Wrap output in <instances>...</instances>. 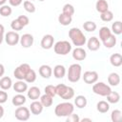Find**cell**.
<instances>
[{
    "instance_id": "obj_51",
    "label": "cell",
    "mask_w": 122,
    "mask_h": 122,
    "mask_svg": "<svg viewBox=\"0 0 122 122\" xmlns=\"http://www.w3.org/2000/svg\"><path fill=\"white\" fill-rule=\"evenodd\" d=\"M3 39H4V36L0 34V44H2V42H3Z\"/></svg>"
},
{
    "instance_id": "obj_18",
    "label": "cell",
    "mask_w": 122,
    "mask_h": 122,
    "mask_svg": "<svg viewBox=\"0 0 122 122\" xmlns=\"http://www.w3.org/2000/svg\"><path fill=\"white\" fill-rule=\"evenodd\" d=\"M41 96V92L38 87H30L28 90V97L31 100H37Z\"/></svg>"
},
{
    "instance_id": "obj_49",
    "label": "cell",
    "mask_w": 122,
    "mask_h": 122,
    "mask_svg": "<svg viewBox=\"0 0 122 122\" xmlns=\"http://www.w3.org/2000/svg\"><path fill=\"white\" fill-rule=\"evenodd\" d=\"M80 121H82V122H85V121L92 122V118H83V119H80Z\"/></svg>"
},
{
    "instance_id": "obj_39",
    "label": "cell",
    "mask_w": 122,
    "mask_h": 122,
    "mask_svg": "<svg viewBox=\"0 0 122 122\" xmlns=\"http://www.w3.org/2000/svg\"><path fill=\"white\" fill-rule=\"evenodd\" d=\"M62 13H65L67 15L72 16L73 13H74V8H73V6L71 4H66V5H64Z\"/></svg>"
},
{
    "instance_id": "obj_3",
    "label": "cell",
    "mask_w": 122,
    "mask_h": 122,
    "mask_svg": "<svg viewBox=\"0 0 122 122\" xmlns=\"http://www.w3.org/2000/svg\"><path fill=\"white\" fill-rule=\"evenodd\" d=\"M81 72H82V67L81 65L75 63L71 64L69 67L68 71V80L72 83H76L81 78Z\"/></svg>"
},
{
    "instance_id": "obj_27",
    "label": "cell",
    "mask_w": 122,
    "mask_h": 122,
    "mask_svg": "<svg viewBox=\"0 0 122 122\" xmlns=\"http://www.w3.org/2000/svg\"><path fill=\"white\" fill-rule=\"evenodd\" d=\"M71 21H72V17L65 13H60L58 16V22L62 26H69L71 23Z\"/></svg>"
},
{
    "instance_id": "obj_4",
    "label": "cell",
    "mask_w": 122,
    "mask_h": 122,
    "mask_svg": "<svg viewBox=\"0 0 122 122\" xmlns=\"http://www.w3.org/2000/svg\"><path fill=\"white\" fill-rule=\"evenodd\" d=\"M55 91H56V94L65 100L71 99L74 96V90L71 87L66 86L64 84H58L55 87Z\"/></svg>"
},
{
    "instance_id": "obj_48",
    "label": "cell",
    "mask_w": 122,
    "mask_h": 122,
    "mask_svg": "<svg viewBox=\"0 0 122 122\" xmlns=\"http://www.w3.org/2000/svg\"><path fill=\"white\" fill-rule=\"evenodd\" d=\"M4 31H5V28H4V26L2 24H0V34L3 35L4 34Z\"/></svg>"
},
{
    "instance_id": "obj_37",
    "label": "cell",
    "mask_w": 122,
    "mask_h": 122,
    "mask_svg": "<svg viewBox=\"0 0 122 122\" xmlns=\"http://www.w3.org/2000/svg\"><path fill=\"white\" fill-rule=\"evenodd\" d=\"M122 118V112L119 110H113L111 114V119L112 122H119Z\"/></svg>"
},
{
    "instance_id": "obj_40",
    "label": "cell",
    "mask_w": 122,
    "mask_h": 122,
    "mask_svg": "<svg viewBox=\"0 0 122 122\" xmlns=\"http://www.w3.org/2000/svg\"><path fill=\"white\" fill-rule=\"evenodd\" d=\"M10 28H11L13 30H21L24 28V26H23L17 19H14V20H12L11 23H10Z\"/></svg>"
},
{
    "instance_id": "obj_21",
    "label": "cell",
    "mask_w": 122,
    "mask_h": 122,
    "mask_svg": "<svg viewBox=\"0 0 122 122\" xmlns=\"http://www.w3.org/2000/svg\"><path fill=\"white\" fill-rule=\"evenodd\" d=\"M110 62L113 67H120L122 65V55L120 53H113L110 57Z\"/></svg>"
},
{
    "instance_id": "obj_52",
    "label": "cell",
    "mask_w": 122,
    "mask_h": 122,
    "mask_svg": "<svg viewBox=\"0 0 122 122\" xmlns=\"http://www.w3.org/2000/svg\"><path fill=\"white\" fill-rule=\"evenodd\" d=\"M38 1H44V0H38Z\"/></svg>"
},
{
    "instance_id": "obj_1",
    "label": "cell",
    "mask_w": 122,
    "mask_h": 122,
    "mask_svg": "<svg viewBox=\"0 0 122 122\" xmlns=\"http://www.w3.org/2000/svg\"><path fill=\"white\" fill-rule=\"evenodd\" d=\"M69 37L71 38L72 44L77 47L84 46L87 42V38H86L85 34L78 28H71L69 30Z\"/></svg>"
},
{
    "instance_id": "obj_32",
    "label": "cell",
    "mask_w": 122,
    "mask_h": 122,
    "mask_svg": "<svg viewBox=\"0 0 122 122\" xmlns=\"http://www.w3.org/2000/svg\"><path fill=\"white\" fill-rule=\"evenodd\" d=\"M112 31L113 34L119 35L122 33V22L121 21H115L112 25Z\"/></svg>"
},
{
    "instance_id": "obj_43",
    "label": "cell",
    "mask_w": 122,
    "mask_h": 122,
    "mask_svg": "<svg viewBox=\"0 0 122 122\" xmlns=\"http://www.w3.org/2000/svg\"><path fill=\"white\" fill-rule=\"evenodd\" d=\"M17 20L25 27V26H27L29 23H30V20H29V17H27L26 15H19L18 16V18H17Z\"/></svg>"
},
{
    "instance_id": "obj_11",
    "label": "cell",
    "mask_w": 122,
    "mask_h": 122,
    "mask_svg": "<svg viewBox=\"0 0 122 122\" xmlns=\"http://www.w3.org/2000/svg\"><path fill=\"white\" fill-rule=\"evenodd\" d=\"M33 41H34V38L33 36L30 34V33H25L23 34L21 37H20V44L23 48H30L32 46L33 44Z\"/></svg>"
},
{
    "instance_id": "obj_15",
    "label": "cell",
    "mask_w": 122,
    "mask_h": 122,
    "mask_svg": "<svg viewBox=\"0 0 122 122\" xmlns=\"http://www.w3.org/2000/svg\"><path fill=\"white\" fill-rule=\"evenodd\" d=\"M12 86H13V90L18 93H23L28 91V84L24 80H18Z\"/></svg>"
},
{
    "instance_id": "obj_17",
    "label": "cell",
    "mask_w": 122,
    "mask_h": 122,
    "mask_svg": "<svg viewBox=\"0 0 122 122\" xmlns=\"http://www.w3.org/2000/svg\"><path fill=\"white\" fill-rule=\"evenodd\" d=\"M39 74L46 79H49L52 74V69L49 65H42L39 68Z\"/></svg>"
},
{
    "instance_id": "obj_42",
    "label": "cell",
    "mask_w": 122,
    "mask_h": 122,
    "mask_svg": "<svg viewBox=\"0 0 122 122\" xmlns=\"http://www.w3.org/2000/svg\"><path fill=\"white\" fill-rule=\"evenodd\" d=\"M80 118L78 116V114L75 113H71L69 116H67V122H79Z\"/></svg>"
},
{
    "instance_id": "obj_12",
    "label": "cell",
    "mask_w": 122,
    "mask_h": 122,
    "mask_svg": "<svg viewBox=\"0 0 122 122\" xmlns=\"http://www.w3.org/2000/svg\"><path fill=\"white\" fill-rule=\"evenodd\" d=\"M54 43V38L51 34H46L43 36L42 40H41V47L44 50H50L52 48Z\"/></svg>"
},
{
    "instance_id": "obj_9",
    "label": "cell",
    "mask_w": 122,
    "mask_h": 122,
    "mask_svg": "<svg viewBox=\"0 0 122 122\" xmlns=\"http://www.w3.org/2000/svg\"><path fill=\"white\" fill-rule=\"evenodd\" d=\"M20 40V36L16 31H8L5 35V41L10 46H15Z\"/></svg>"
},
{
    "instance_id": "obj_35",
    "label": "cell",
    "mask_w": 122,
    "mask_h": 122,
    "mask_svg": "<svg viewBox=\"0 0 122 122\" xmlns=\"http://www.w3.org/2000/svg\"><path fill=\"white\" fill-rule=\"evenodd\" d=\"M100 18L104 22H111L113 19V13H112V11H111V10H106V11H104V12L101 13Z\"/></svg>"
},
{
    "instance_id": "obj_28",
    "label": "cell",
    "mask_w": 122,
    "mask_h": 122,
    "mask_svg": "<svg viewBox=\"0 0 122 122\" xmlns=\"http://www.w3.org/2000/svg\"><path fill=\"white\" fill-rule=\"evenodd\" d=\"M74 105L79 109L85 108L87 106V98L84 95H77L74 98Z\"/></svg>"
},
{
    "instance_id": "obj_7",
    "label": "cell",
    "mask_w": 122,
    "mask_h": 122,
    "mask_svg": "<svg viewBox=\"0 0 122 122\" xmlns=\"http://www.w3.org/2000/svg\"><path fill=\"white\" fill-rule=\"evenodd\" d=\"M30 70V66L27 63H23L21 65H19L13 71V75L16 79L18 80H24L26 74L28 73V71Z\"/></svg>"
},
{
    "instance_id": "obj_47",
    "label": "cell",
    "mask_w": 122,
    "mask_h": 122,
    "mask_svg": "<svg viewBox=\"0 0 122 122\" xmlns=\"http://www.w3.org/2000/svg\"><path fill=\"white\" fill-rule=\"evenodd\" d=\"M4 112H5V111H4V108L1 106V104H0V118H2L3 117V115H4Z\"/></svg>"
},
{
    "instance_id": "obj_41",
    "label": "cell",
    "mask_w": 122,
    "mask_h": 122,
    "mask_svg": "<svg viewBox=\"0 0 122 122\" xmlns=\"http://www.w3.org/2000/svg\"><path fill=\"white\" fill-rule=\"evenodd\" d=\"M45 93L54 97L56 95V91H55V87L52 85H48L45 87Z\"/></svg>"
},
{
    "instance_id": "obj_13",
    "label": "cell",
    "mask_w": 122,
    "mask_h": 122,
    "mask_svg": "<svg viewBox=\"0 0 122 122\" xmlns=\"http://www.w3.org/2000/svg\"><path fill=\"white\" fill-rule=\"evenodd\" d=\"M72 57L76 61H82L87 57V52L83 48L77 47L72 51Z\"/></svg>"
},
{
    "instance_id": "obj_6",
    "label": "cell",
    "mask_w": 122,
    "mask_h": 122,
    "mask_svg": "<svg viewBox=\"0 0 122 122\" xmlns=\"http://www.w3.org/2000/svg\"><path fill=\"white\" fill-rule=\"evenodd\" d=\"M92 92L95 94L101 96H107L112 92V89L109 85L105 84L104 82H95L92 86Z\"/></svg>"
},
{
    "instance_id": "obj_45",
    "label": "cell",
    "mask_w": 122,
    "mask_h": 122,
    "mask_svg": "<svg viewBox=\"0 0 122 122\" xmlns=\"http://www.w3.org/2000/svg\"><path fill=\"white\" fill-rule=\"evenodd\" d=\"M23 2V0H9V3L10 6L12 7H18L19 5H21Z\"/></svg>"
},
{
    "instance_id": "obj_34",
    "label": "cell",
    "mask_w": 122,
    "mask_h": 122,
    "mask_svg": "<svg viewBox=\"0 0 122 122\" xmlns=\"http://www.w3.org/2000/svg\"><path fill=\"white\" fill-rule=\"evenodd\" d=\"M24 80H25L27 83H33V82L36 80V72H35L32 69H30V70L28 71V73L26 74Z\"/></svg>"
},
{
    "instance_id": "obj_44",
    "label": "cell",
    "mask_w": 122,
    "mask_h": 122,
    "mask_svg": "<svg viewBox=\"0 0 122 122\" xmlns=\"http://www.w3.org/2000/svg\"><path fill=\"white\" fill-rule=\"evenodd\" d=\"M7 100H8V93L4 90L0 91V104L5 103Z\"/></svg>"
},
{
    "instance_id": "obj_31",
    "label": "cell",
    "mask_w": 122,
    "mask_h": 122,
    "mask_svg": "<svg viewBox=\"0 0 122 122\" xmlns=\"http://www.w3.org/2000/svg\"><path fill=\"white\" fill-rule=\"evenodd\" d=\"M112 34V30L108 27H102L99 30V38L101 41H104Z\"/></svg>"
},
{
    "instance_id": "obj_30",
    "label": "cell",
    "mask_w": 122,
    "mask_h": 122,
    "mask_svg": "<svg viewBox=\"0 0 122 122\" xmlns=\"http://www.w3.org/2000/svg\"><path fill=\"white\" fill-rule=\"evenodd\" d=\"M96 109H97V111L99 112L105 113V112H107L110 110V104L107 101H103V100L102 101H99L97 103V105H96Z\"/></svg>"
},
{
    "instance_id": "obj_46",
    "label": "cell",
    "mask_w": 122,
    "mask_h": 122,
    "mask_svg": "<svg viewBox=\"0 0 122 122\" xmlns=\"http://www.w3.org/2000/svg\"><path fill=\"white\" fill-rule=\"evenodd\" d=\"M4 73H5V67L3 66V64L0 63V77L3 76Z\"/></svg>"
},
{
    "instance_id": "obj_19",
    "label": "cell",
    "mask_w": 122,
    "mask_h": 122,
    "mask_svg": "<svg viewBox=\"0 0 122 122\" xmlns=\"http://www.w3.org/2000/svg\"><path fill=\"white\" fill-rule=\"evenodd\" d=\"M26 96L24 95V94H22V93H18V94H16V95H14L13 97H12V99H11V103H12V105L13 106H15V107H19V106H22V105H24L25 103H26Z\"/></svg>"
},
{
    "instance_id": "obj_8",
    "label": "cell",
    "mask_w": 122,
    "mask_h": 122,
    "mask_svg": "<svg viewBox=\"0 0 122 122\" xmlns=\"http://www.w3.org/2000/svg\"><path fill=\"white\" fill-rule=\"evenodd\" d=\"M15 118L19 121H27L30 116V110L27 107H18L14 112Z\"/></svg>"
},
{
    "instance_id": "obj_14",
    "label": "cell",
    "mask_w": 122,
    "mask_h": 122,
    "mask_svg": "<svg viewBox=\"0 0 122 122\" xmlns=\"http://www.w3.org/2000/svg\"><path fill=\"white\" fill-rule=\"evenodd\" d=\"M87 46H88V49H89L90 51H96L97 50H99L101 44H100V41H99V39H98L97 37L92 36V37H91V38L88 40Z\"/></svg>"
},
{
    "instance_id": "obj_36",
    "label": "cell",
    "mask_w": 122,
    "mask_h": 122,
    "mask_svg": "<svg viewBox=\"0 0 122 122\" xmlns=\"http://www.w3.org/2000/svg\"><path fill=\"white\" fill-rule=\"evenodd\" d=\"M11 12H12V10L8 5H3L0 7V15H2L4 17H8L11 14Z\"/></svg>"
},
{
    "instance_id": "obj_50",
    "label": "cell",
    "mask_w": 122,
    "mask_h": 122,
    "mask_svg": "<svg viewBox=\"0 0 122 122\" xmlns=\"http://www.w3.org/2000/svg\"><path fill=\"white\" fill-rule=\"evenodd\" d=\"M7 2V0H0V6H3L5 5V3Z\"/></svg>"
},
{
    "instance_id": "obj_26",
    "label": "cell",
    "mask_w": 122,
    "mask_h": 122,
    "mask_svg": "<svg viewBox=\"0 0 122 122\" xmlns=\"http://www.w3.org/2000/svg\"><path fill=\"white\" fill-rule=\"evenodd\" d=\"M102 43H103V45H104L106 48L112 49V48H113V47L115 46V44H116V37H115L114 34L112 33L107 39H105L104 41H102Z\"/></svg>"
},
{
    "instance_id": "obj_24",
    "label": "cell",
    "mask_w": 122,
    "mask_h": 122,
    "mask_svg": "<svg viewBox=\"0 0 122 122\" xmlns=\"http://www.w3.org/2000/svg\"><path fill=\"white\" fill-rule=\"evenodd\" d=\"M108 82L111 86H117L120 83V76L116 72H112L108 76Z\"/></svg>"
},
{
    "instance_id": "obj_2",
    "label": "cell",
    "mask_w": 122,
    "mask_h": 122,
    "mask_svg": "<svg viewBox=\"0 0 122 122\" xmlns=\"http://www.w3.org/2000/svg\"><path fill=\"white\" fill-rule=\"evenodd\" d=\"M74 111V106L71 102H63L59 103L55 109H54V113L58 117H67L71 113H72Z\"/></svg>"
},
{
    "instance_id": "obj_22",
    "label": "cell",
    "mask_w": 122,
    "mask_h": 122,
    "mask_svg": "<svg viewBox=\"0 0 122 122\" xmlns=\"http://www.w3.org/2000/svg\"><path fill=\"white\" fill-rule=\"evenodd\" d=\"M11 86H12V81H11V78H10L9 76H4L0 79V88L2 90L7 91L10 89Z\"/></svg>"
},
{
    "instance_id": "obj_25",
    "label": "cell",
    "mask_w": 122,
    "mask_h": 122,
    "mask_svg": "<svg viewBox=\"0 0 122 122\" xmlns=\"http://www.w3.org/2000/svg\"><path fill=\"white\" fill-rule=\"evenodd\" d=\"M95 8L98 12L102 13L109 10V4L106 0H97V2L95 4Z\"/></svg>"
},
{
    "instance_id": "obj_16",
    "label": "cell",
    "mask_w": 122,
    "mask_h": 122,
    "mask_svg": "<svg viewBox=\"0 0 122 122\" xmlns=\"http://www.w3.org/2000/svg\"><path fill=\"white\" fill-rule=\"evenodd\" d=\"M43 105L41 104L40 101H37V100H33V102L30 104V112L34 115H38L42 112L43 111Z\"/></svg>"
},
{
    "instance_id": "obj_5",
    "label": "cell",
    "mask_w": 122,
    "mask_h": 122,
    "mask_svg": "<svg viewBox=\"0 0 122 122\" xmlns=\"http://www.w3.org/2000/svg\"><path fill=\"white\" fill-rule=\"evenodd\" d=\"M53 50H54V52L56 54H59V55H67L71 51V45L70 42H68L66 40L58 41V42H56L54 44Z\"/></svg>"
},
{
    "instance_id": "obj_29",
    "label": "cell",
    "mask_w": 122,
    "mask_h": 122,
    "mask_svg": "<svg viewBox=\"0 0 122 122\" xmlns=\"http://www.w3.org/2000/svg\"><path fill=\"white\" fill-rule=\"evenodd\" d=\"M120 100V94L116 92H111L108 95H107V101L109 103H112V104H116L118 103Z\"/></svg>"
},
{
    "instance_id": "obj_10",
    "label": "cell",
    "mask_w": 122,
    "mask_h": 122,
    "mask_svg": "<svg viewBox=\"0 0 122 122\" xmlns=\"http://www.w3.org/2000/svg\"><path fill=\"white\" fill-rule=\"evenodd\" d=\"M83 80L87 84H94L98 80V73L94 71H85L83 74Z\"/></svg>"
},
{
    "instance_id": "obj_33",
    "label": "cell",
    "mask_w": 122,
    "mask_h": 122,
    "mask_svg": "<svg viewBox=\"0 0 122 122\" xmlns=\"http://www.w3.org/2000/svg\"><path fill=\"white\" fill-rule=\"evenodd\" d=\"M83 28H84V30H85L86 31H88V32H92V31H94V30H96L97 26H96V24H95L94 22H92V21H86V22L83 24Z\"/></svg>"
},
{
    "instance_id": "obj_38",
    "label": "cell",
    "mask_w": 122,
    "mask_h": 122,
    "mask_svg": "<svg viewBox=\"0 0 122 122\" xmlns=\"http://www.w3.org/2000/svg\"><path fill=\"white\" fill-rule=\"evenodd\" d=\"M23 5H24V9H25V10L26 11H28V12H30V13H33L34 11H35V6H34V4L32 3V2H30V1H24V3H23Z\"/></svg>"
},
{
    "instance_id": "obj_20",
    "label": "cell",
    "mask_w": 122,
    "mask_h": 122,
    "mask_svg": "<svg viewBox=\"0 0 122 122\" xmlns=\"http://www.w3.org/2000/svg\"><path fill=\"white\" fill-rule=\"evenodd\" d=\"M65 74H66V68L63 65H56L53 68V75L56 78L61 79L65 76Z\"/></svg>"
},
{
    "instance_id": "obj_23",
    "label": "cell",
    "mask_w": 122,
    "mask_h": 122,
    "mask_svg": "<svg viewBox=\"0 0 122 122\" xmlns=\"http://www.w3.org/2000/svg\"><path fill=\"white\" fill-rule=\"evenodd\" d=\"M52 98H53L52 96L45 93V94H43V95L40 96V102L43 105V107L48 108V107H51L52 105V103H53V99Z\"/></svg>"
}]
</instances>
